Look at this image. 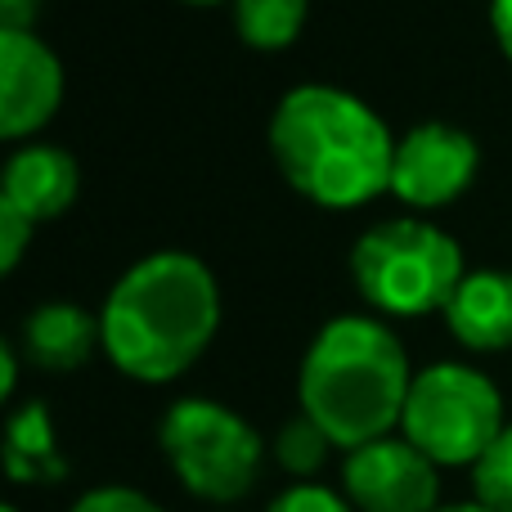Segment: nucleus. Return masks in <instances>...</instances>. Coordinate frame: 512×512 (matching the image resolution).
Masks as SVG:
<instances>
[{
  "mask_svg": "<svg viewBox=\"0 0 512 512\" xmlns=\"http://www.w3.org/2000/svg\"><path fill=\"white\" fill-rule=\"evenodd\" d=\"M270 149L283 180L310 203L346 212L387 194L396 171V140L387 122L337 86H297L279 99Z\"/></svg>",
  "mask_w": 512,
  "mask_h": 512,
  "instance_id": "nucleus-1",
  "label": "nucleus"
},
{
  "mask_svg": "<svg viewBox=\"0 0 512 512\" xmlns=\"http://www.w3.org/2000/svg\"><path fill=\"white\" fill-rule=\"evenodd\" d=\"M221 324V292L198 256L158 252L117 279L99 328L122 373L171 382L207 351Z\"/></svg>",
  "mask_w": 512,
  "mask_h": 512,
  "instance_id": "nucleus-2",
  "label": "nucleus"
},
{
  "mask_svg": "<svg viewBox=\"0 0 512 512\" xmlns=\"http://www.w3.org/2000/svg\"><path fill=\"white\" fill-rule=\"evenodd\" d=\"M409 387L405 346L369 315L333 319L301 360V414L346 454L391 436L405 418Z\"/></svg>",
  "mask_w": 512,
  "mask_h": 512,
  "instance_id": "nucleus-3",
  "label": "nucleus"
},
{
  "mask_svg": "<svg viewBox=\"0 0 512 512\" xmlns=\"http://www.w3.org/2000/svg\"><path fill=\"white\" fill-rule=\"evenodd\" d=\"M351 279L373 310L414 319L450 306L463 283V252L427 221H382L355 243Z\"/></svg>",
  "mask_w": 512,
  "mask_h": 512,
  "instance_id": "nucleus-4",
  "label": "nucleus"
},
{
  "mask_svg": "<svg viewBox=\"0 0 512 512\" xmlns=\"http://www.w3.org/2000/svg\"><path fill=\"white\" fill-rule=\"evenodd\" d=\"M405 441L436 468H477L504 436V396L468 364H432L414 378L405 400Z\"/></svg>",
  "mask_w": 512,
  "mask_h": 512,
  "instance_id": "nucleus-5",
  "label": "nucleus"
},
{
  "mask_svg": "<svg viewBox=\"0 0 512 512\" xmlns=\"http://www.w3.org/2000/svg\"><path fill=\"white\" fill-rule=\"evenodd\" d=\"M158 441L180 486L207 504H239L261 477V436L216 400H176Z\"/></svg>",
  "mask_w": 512,
  "mask_h": 512,
  "instance_id": "nucleus-6",
  "label": "nucleus"
},
{
  "mask_svg": "<svg viewBox=\"0 0 512 512\" xmlns=\"http://www.w3.org/2000/svg\"><path fill=\"white\" fill-rule=\"evenodd\" d=\"M342 486L355 512H441L436 463L405 436H382L351 450L342 463Z\"/></svg>",
  "mask_w": 512,
  "mask_h": 512,
  "instance_id": "nucleus-7",
  "label": "nucleus"
},
{
  "mask_svg": "<svg viewBox=\"0 0 512 512\" xmlns=\"http://www.w3.org/2000/svg\"><path fill=\"white\" fill-rule=\"evenodd\" d=\"M477 140L459 126L423 122L396 144L391 194L409 207H445L477 180Z\"/></svg>",
  "mask_w": 512,
  "mask_h": 512,
  "instance_id": "nucleus-8",
  "label": "nucleus"
},
{
  "mask_svg": "<svg viewBox=\"0 0 512 512\" xmlns=\"http://www.w3.org/2000/svg\"><path fill=\"white\" fill-rule=\"evenodd\" d=\"M63 68L32 32H0V135L23 140L54 117Z\"/></svg>",
  "mask_w": 512,
  "mask_h": 512,
  "instance_id": "nucleus-9",
  "label": "nucleus"
},
{
  "mask_svg": "<svg viewBox=\"0 0 512 512\" xmlns=\"http://www.w3.org/2000/svg\"><path fill=\"white\" fill-rule=\"evenodd\" d=\"M445 324L468 351H512V274L472 270L445 306Z\"/></svg>",
  "mask_w": 512,
  "mask_h": 512,
  "instance_id": "nucleus-10",
  "label": "nucleus"
},
{
  "mask_svg": "<svg viewBox=\"0 0 512 512\" xmlns=\"http://www.w3.org/2000/svg\"><path fill=\"white\" fill-rule=\"evenodd\" d=\"M5 203H14L23 216L32 221H50L63 216L77 198V162L72 153L54 149V144H32V149H18L5 167V189H0Z\"/></svg>",
  "mask_w": 512,
  "mask_h": 512,
  "instance_id": "nucleus-11",
  "label": "nucleus"
},
{
  "mask_svg": "<svg viewBox=\"0 0 512 512\" xmlns=\"http://www.w3.org/2000/svg\"><path fill=\"white\" fill-rule=\"evenodd\" d=\"M95 342H104V328L99 319H90L81 306L68 301H50V306H36L23 324V346L32 355V364L41 369H81L95 351Z\"/></svg>",
  "mask_w": 512,
  "mask_h": 512,
  "instance_id": "nucleus-12",
  "label": "nucleus"
},
{
  "mask_svg": "<svg viewBox=\"0 0 512 512\" xmlns=\"http://www.w3.org/2000/svg\"><path fill=\"white\" fill-rule=\"evenodd\" d=\"M5 468L14 481H63L68 477V459L54 445V427H50V409L41 400L23 405L9 418L5 432Z\"/></svg>",
  "mask_w": 512,
  "mask_h": 512,
  "instance_id": "nucleus-13",
  "label": "nucleus"
},
{
  "mask_svg": "<svg viewBox=\"0 0 512 512\" xmlns=\"http://www.w3.org/2000/svg\"><path fill=\"white\" fill-rule=\"evenodd\" d=\"M306 23V0H234V27L252 50H283Z\"/></svg>",
  "mask_w": 512,
  "mask_h": 512,
  "instance_id": "nucleus-14",
  "label": "nucleus"
},
{
  "mask_svg": "<svg viewBox=\"0 0 512 512\" xmlns=\"http://www.w3.org/2000/svg\"><path fill=\"white\" fill-rule=\"evenodd\" d=\"M328 450H333V441H328L306 414L288 418V423L279 427V436H274V459H279V468L292 472V477H315V472L324 468Z\"/></svg>",
  "mask_w": 512,
  "mask_h": 512,
  "instance_id": "nucleus-15",
  "label": "nucleus"
},
{
  "mask_svg": "<svg viewBox=\"0 0 512 512\" xmlns=\"http://www.w3.org/2000/svg\"><path fill=\"white\" fill-rule=\"evenodd\" d=\"M472 481H477V504L495 512H512V423L486 450V459L472 468Z\"/></svg>",
  "mask_w": 512,
  "mask_h": 512,
  "instance_id": "nucleus-16",
  "label": "nucleus"
},
{
  "mask_svg": "<svg viewBox=\"0 0 512 512\" xmlns=\"http://www.w3.org/2000/svg\"><path fill=\"white\" fill-rule=\"evenodd\" d=\"M72 512H162L149 495L140 490H126V486H99L86 490V495L72 504Z\"/></svg>",
  "mask_w": 512,
  "mask_h": 512,
  "instance_id": "nucleus-17",
  "label": "nucleus"
},
{
  "mask_svg": "<svg viewBox=\"0 0 512 512\" xmlns=\"http://www.w3.org/2000/svg\"><path fill=\"white\" fill-rule=\"evenodd\" d=\"M265 512H355V508H351V499L333 495V490H324V486H292Z\"/></svg>",
  "mask_w": 512,
  "mask_h": 512,
  "instance_id": "nucleus-18",
  "label": "nucleus"
},
{
  "mask_svg": "<svg viewBox=\"0 0 512 512\" xmlns=\"http://www.w3.org/2000/svg\"><path fill=\"white\" fill-rule=\"evenodd\" d=\"M32 216H23L14 203H5L0 198V270H14L18 265V256H23V248H27V239H32Z\"/></svg>",
  "mask_w": 512,
  "mask_h": 512,
  "instance_id": "nucleus-19",
  "label": "nucleus"
},
{
  "mask_svg": "<svg viewBox=\"0 0 512 512\" xmlns=\"http://www.w3.org/2000/svg\"><path fill=\"white\" fill-rule=\"evenodd\" d=\"M41 14V0H0V32H27Z\"/></svg>",
  "mask_w": 512,
  "mask_h": 512,
  "instance_id": "nucleus-20",
  "label": "nucleus"
},
{
  "mask_svg": "<svg viewBox=\"0 0 512 512\" xmlns=\"http://www.w3.org/2000/svg\"><path fill=\"white\" fill-rule=\"evenodd\" d=\"M490 27H495V41L512 59V0H490Z\"/></svg>",
  "mask_w": 512,
  "mask_h": 512,
  "instance_id": "nucleus-21",
  "label": "nucleus"
},
{
  "mask_svg": "<svg viewBox=\"0 0 512 512\" xmlns=\"http://www.w3.org/2000/svg\"><path fill=\"white\" fill-rule=\"evenodd\" d=\"M18 387V360H14V346H0V396Z\"/></svg>",
  "mask_w": 512,
  "mask_h": 512,
  "instance_id": "nucleus-22",
  "label": "nucleus"
},
{
  "mask_svg": "<svg viewBox=\"0 0 512 512\" xmlns=\"http://www.w3.org/2000/svg\"><path fill=\"white\" fill-rule=\"evenodd\" d=\"M441 512H495V508H486V504H454V508H441Z\"/></svg>",
  "mask_w": 512,
  "mask_h": 512,
  "instance_id": "nucleus-23",
  "label": "nucleus"
},
{
  "mask_svg": "<svg viewBox=\"0 0 512 512\" xmlns=\"http://www.w3.org/2000/svg\"><path fill=\"white\" fill-rule=\"evenodd\" d=\"M189 5H221V0H189Z\"/></svg>",
  "mask_w": 512,
  "mask_h": 512,
  "instance_id": "nucleus-24",
  "label": "nucleus"
},
{
  "mask_svg": "<svg viewBox=\"0 0 512 512\" xmlns=\"http://www.w3.org/2000/svg\"><path fill=\"white\" fill-rule=\"evenodd\" d=\"M5 512H18V508H5Z\"/></svg>",
  "mask_w": 512,
  "mask_h": 512,
  "instance_id": "nucleus-25",
  "label": "nucleus"
}]
</instances>
